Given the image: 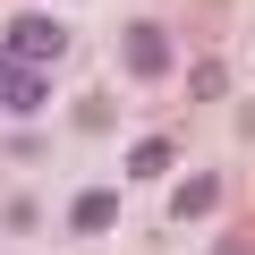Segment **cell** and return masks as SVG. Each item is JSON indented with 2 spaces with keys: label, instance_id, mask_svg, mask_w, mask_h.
I'll list each match as a JSON object with an SVG mask.
<instances>
[{
  "label": "cell",
  "instance_id": "7a4b0ae2",
  "mask_svg": "<svg viewBox=\"0 0 255 255\" xmlns=\"http://www.w3.org/2000/svg\"><path fill=\"white\" fill-rule=\"evenodd\" d=\"M119 68L136 77V85H162V77H170V34H162L153 17H136V26L119 34Z\"/></svg>",
  "mask_w": 255,
  "mask_h": 255
},
{
  "label": "cell",
  "instance_id": "277c9868",
  "mask_svg": "<svg viewBox=\"0 0 255 255\" xmlns=\"http://www.w3.org/2000/svg\"><path fill=\"white\" fill-rule=\"evenodd\" d=\"M213 204H221V170H196V179H179V196H170L179 221H204Z\"/></svg>",
  "mask_w": 255,
  "mask_h": 255
},
{
  "label": "cell",
  "instance_id": "3957f363",
  "mask_svg": "<svg viewBox=\"0 0 255 255\" xmlns=\"http://www.w3.org/2000/svg\"><path fill=\"white\" fill-rule=\"evenodd\" d=\"M43 68H26V60H9V51H0V111H43Z\"/></svg>",
  "mask_w": 255,
  "mask_h": 255
},
{
  "label": "cell",
  "instance_id": "6da1fadb",
  "mask_svg": "<svg viewBox=\"0 0 255 255\" xmlns=\"http://www.w3.org/2000/svg\"><path fill=\"white\" fill-rule=\"evenodd\" d=\"M0 51L26 60V68H51V60H68V26H60V17H43V9H26V17L0 26Z\"/></svg>",
  "mask_w": 255,
  "mask_h": 255
},
{
  "label": "cell",
  "instance_id": "52a82bcc",
  "mask_svg": "<svg viewBox=\"0 0 255 255\" xmlns=\"http://www.w3.org/2000/svg\"><path fill=\"white\" fill-rule=\"evenodd\" d=\"M187 94H196V102H221V94H230V68H221V60H204V68L187 77Z\"/></svg>",
  "mask_w": 255,
  "mask_h": 255
},
{
  "label": "cell",
  "instance_id": "8992f818",
  "mask_svg": "<svg viewBox=\"0 0 255 255\" xmlns=\"http://www.w3.org/2000/svg\"><path fill=\"white\" fill-rule=\"evenodd\" d=\"M170 170V136H136L128 145V179H162Z\"/></svg>",
  "mask_w": 255,
  "mask_h": 255
},
{
  "label": "cell",
  "instance_id": "5b68a950",
  "mask_svg": "<svg viewBox=\"0 0 255 255\" xmlns=\"http://www.w3.org/2000/svg\"><path fill=\"white\" fill-rule=\"evenodd\" d=\"M111 221H119V196H111V187H85V196L68 204V230H85V238H102Z\"/></svg>",
  "mask_w": 255,
  "mask_h": 255
}]
</instances>
